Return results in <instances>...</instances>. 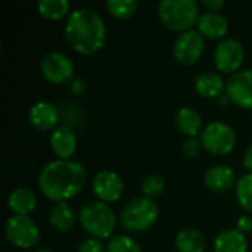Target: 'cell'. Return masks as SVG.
<instances>
[{
  "label": "cell",
  "mask_w": 252,
  "mask_h": 252,
  "mask_svg": "<svg viewBox=\"0 0 252 252\" xmlns=\"http://www.w3.org/2000/svg\"><path fill=\"white\" fill-rule=\"evenodd\" d=\"M32 252H55V251H52V250H49V248H37V250H34Z\"/></svg>",
  "instance_id": "cell-34"
},
{
  "label": "cell",
  "mask_w": 252,
  "mask_h": 252,
  "mask_svg": "<svg viewBox=\"0 0 252 252\" xmlns=\"http://www.w3.org/2000/svg\"><path fill=\"white\" fill-rule=\"evenodd\" d=\"M224 89L226 83L219 72L207 71L195 78V90L202 97H219Z\"/></svg>",
  "instance_id": "cell-19"
},
{
  "label": "cell",
  "mask_w": 252,
  "mask_h": 252,
  "mask_svg": "<svg viewBox=\"0 0 252 252\" xmlns=\"http://www.w3.org/2000/svg\"><path fill=\"white\" fill-rule=\"evenodd\" d=\"M235 190L239 205L245 211L252 213V173H247L238 179Z\"/></svg>",
  "instance_id": "cell-24"
},
{
  "label": "cell",
  "mask_w": 252,
  "mask_h": 252,
  "mask_svg": "<svg viewBox=\"0 0 252 252\" xmlns=\"http://www.w3.org/2000/svg\"><path fill=\"white\" fill-rule=\"evenodd\" d=\"M202 4L211 12H219L224 6V0H202Z\"/></svg>",
  "instance_id": "cell-31"
},
{
  "label": "cell",
  "mask_w": 252,
  "mask_h": 252,
  "mask_svg": "<svg viewBox=\"0 0 252 252\" xmlns=\"http://www.w3.org/2000/svg\"><path fill=\"white\" fill-rule=\"evenodd\" d=\"M142 192L146 198L154 199L165 190V180L159 174H151L142 182Z\"/></svg>",
  "instance_id": "cell-27"
},
{
  "label": "cell",
  "mask_w": 252,
  "mask_h": 252,
  "mask_svg": "<svg viewBox=\"0 0 252 252\" xmlns=\"http://www.w3.org/2000/svg\"><path fill=\"white\" fill-rule=\"evenodd\" d=\"M198 31L208 38H223L229 31V22L220 12L207 10L198 19Z\"/></svg>",
  "instance_id": "cell-16"
},
{
  "label": "cell",
  "mask_w": 252,
  "mask_h": 252,
  "mask_svg": "<svg viewBox=\"0 0 252 252\" xmlns=\"http://www.w3.org/2000/svg\"><path fill=\"white\" fill-rule=\"evenodd\" d=\"M226 93L232 103L252 109V68L232 74L226 81Z\"/></svg>",
  "instance_id": "cell-11"
},
{
  "label": "cell",
  "mask_w": 252,
  "mask_h": 252,
  "mask_svg": "<svg viewBox=\"0 0 252 252\" xmlns=\"http://www.w3.org/2000/svg\"><path fill=\"white\" fill-rule=\"evenodd\" d=\"M204 50H205L204 35L195 30H189L177 35V38L174 40V46H173L174 59L185 65H192L198 62Z\"/></svg>",
  "instance_id": "cell-10"
},
{
  "label": "cell",
  "mask_w": 252,
  "mask_h": 252,
  "mask_svg": "<svg viewBox=\"0 0 252 252\" xmlns=\"http://www.w3.org/2000/svg\"><path fill=\"white\" fill-rule=\"evenodd\" d=\"M105 247L103 244L99 241V239H94V238H89L86 241H83L78 248H77V252H105Z\"/></svg>",
  "instance_id": "cell-28"
},
{
  "label": "cell",
  "mask_w": 252,
  "mask_h": 252,
  "mask_svg": "<svg viewBox=\"0 0 252 252\" xmlns=\"http://www.w3.org/2000/svg\"><path fill=\"white\" fill-rule=\"evenodd\" d=\"M199 140L210 154L227 155L236 145V133L223 121H213L202 128Z\"/></svg>",
  "instance_id": "cell-6"
},
{
  "label": "cell",
  "mask_w": 252,
  "mask_h": 252,
  "mask_svg": "<svg viewBox=\"0 0 252 252\" xmlns=\"http://www.w3.org/2000/svg\"><path fill=\"white\" fill-rule=\"evenodd\" d=\"M161 22L173 31H189L201 16L199 4L195 0H161L158 4Z\"/></svg>",
  "instance_id": "cell-4"
},
{
  "label": "cell",
  "mask_w": 252,
  "mask_h": 252,
  "mask_svg": "<svg viewBox=\"0 0 252 252\" xmlns=\"http://www.w3.org/2000/svg\"><path fill=\"white\" fill-rule=\"evenodd\" d=\"M81 227L94 239H111L117 226V216L114 210L100 201L86 202L78 213Z\"/></svg>",
  "instance_id": "cell-3"
},
{
  "label": "cell",
  "mask_w": 252,
  "mask_h": 252,
  "mask_svg": "<svg viewBox=\"0 0 252 252\" xmlns=\"http://www.w3.org/2000/svg\"><path fill=\"white\" fill-rule=\"evenodd\" d=\"M50 146L58 159H69L77 149V136L68 127H56L50 134Z\"/></svg>",
  "instance_id": "cell-15"
},
{
  "label": "cell",
  "mask_w": 252,
  "mask_h": 252,
  "mask_svg": "<svg viewBox=\"0 0 252 252\" xmlns=\"http://www.w3.org/2000/svg\"><path fill=\"white\" fill-rule=\"evenodd\" d=\"M176 126L183 134L195 137L202 131V117L195 108L182 106L176 114Z\"/></svg>",
  "instance_id": "cell-21"
},
{
  "label": "cell",
  "mask_w": 252,
  "mask_h": 252,
  "mask_svg": "<svg viewBox=\"0 0 252 252\" xmlns=\"http://www.w3.org/2000/svg\"><path fill=\"white\" fill-rule=\"evenodd\" d=\"M65 37L75 52L90 55L103 46L106 40V25L96 10L80 7L68 15Z\"/></svg>",
  "instance_id": "cell-2"
},
{
  "label": "cell",
  "mask_w": 252,
  "mask_h": 252,
  "mask_svg": "<svg viewBox=\"0 0 252 252\" xmlns=\"http://www.w3.org/2000/svg\"><path fill=\"white\" fill-rule=\"evenodd\" d=\"M244 167L252 173V145L245 151V154H244Z\"/></svg>",
  "instance_id": "cell-33"
},
{
  "label": "cell",
  "mask_w": 252,
  "mask_h": 252,
  "mask_svg": "<svg viewBox=\"0 0 252 252\" xmlns=\"http://www.w3.org/2000/svg\"><path fill=\"white\" fill-rule=\"evenodd\" d=\"M245 50L239 40L227 37L223 38L214 52V63L219 71L226 74H235L241 71V66L244 63Z\"/></svg>",
  "instance_id": "cell-9"
},
{
  "label": "cell",
  "mask_w": 252,
  "mask_h": 252,
  "mask_svg": "<svg viewBox=\"0 0 252 252\" xmlns=\"http://www.w3.org/2000/svg\"><path fill=\"white\" fill-rule=\"evenodd\" d=\"M106 252H142L140 245L127 235H115L106 244Z\"/></svg>",
  "instance_id": "cell-26"
},
{
  "label": "cell",
  "mask_w": 252,
  "mask_h": 252,
  "mask_svg": "<svg viewBox=\"0 0 252 252\" xmlns=\"http://www.w3.org/2000/svg\"><path fill=\"white\" fill-rule=\"evenodd\" d=\"M201 146H202L201 140H198V139H195V137H189V139L183 143V152H185L186 157L195 158V157L199 155Z\"/></svg>",
  "instance_id": "cell-29"
},
{
  "label": "cell",
  "mask_w": 252,
  "mask_h": 252,
  "mask_svg": "<svg viewBox=\"0 0 252 252\" xmlns=\"http://www.w3.org/2000/svg\"><path fill=\"white\" fill-rule=\"evenodd\" d=\"M87 180L84 167L72 159H55L47 162L38 176L41 193L55 202H63L81 192Z\"/></svg>",
  "instance_id": "cell-1"
},
{
  "label": "cell",
  "mask_w": 252,
  "mask_h": 252,
  "mask_svg": "<svg viewBox=\"0 0 252 252\" xmlns=\"http://www.w3.org/2000/svg\"><path fill=\"white\" fill-rule=\"evenodd\" d=\"M106 9L115 18L127 19L134 15L137 9V1L136 0H108Z\"/></svg>",
  "instance_id": "cell-25"
},
{
  "label": "cell",
  "mask_w": 252,
  "mask_h": 252,
  "mask_svg": "<svg viewBox=\"0 0 252 252\" xmlns=\"http://www.w3.org/2000/svg\"><path fill=\"white\" fill-rule=\"evenodd\" d=\"M43 77L53 84H65L74 77V63L62 52H47L40 62Z\"/></svg>",
  "instance_id": "cell-8"
},
{
  "label": "cell",
  "mask_w": 252,
  "mask_h": 252,
  "mask_svg": "<svg viewBox=\"0 0 252 252\" xmlns=\"http://www.w3.org/2000/svg\"><path fill=\"white\" fill-rule=\"evenodd\" d=\"M7 205L15 216H28L37 205V195L31 188H16L7 196Z\"/></svg>",
  "instance_id": "cell-17"
},
{
  "label": "cell",
  "mask_w": 252,
  "mask_h": 252,
  "mask_svg": "<svg viewBox=\"0 0 252 252\" xmlns=\"http://www.w3.org/2000/svg\"><path fill=\"white\" fill-rule=\"evenodd\" d=\"M84 89H86V84H84V81H83L81 78H74V80H72V83H71V90H72L75 94L83 93Z\"/></svg>",
  "instance_id": "cell-32"
},
{
  "label": "cell",
  "mask_w": 252,
  "mask_h": 252,
  "mask_svg": "<svg viewBox=\"0 0 252 252\" xmlns=\"http://www.w3.org/2000/svg\"><path fill=\"white\" fill-rule=\"evenodd\" d=\"M214 252H248V241L238 229L220 232L214 239Z\"/></svg>",
  "instance_id": "cell-18"
},
{
  "label": "cell",
  "mask_w": 252,
  "mask_h": 252,
  "mask_svg": "<svg viewBox=\"0 0 252 252\" xmlns=\"http://www.w3.org/2000/svg\"><path fill=\"white\" fill-rule=\"evenodd\" d=\"M236 183L238 182L233 168L224 164L213 165L204 174V185L213 192H227Z\"/></svg>",
  "instance_id": "cell-13"
},
{
  "label": "cell",
  "mask_w": 252,
  "mask_h": 252,
  "mask_svg": "<svg viewBox=\"0 0 252 252\" xmlns=\"http://www.w3.org/2000/svg\"><path fill=\"white\" fill-rule=\"evenodd\" d=\"M123 180L112 170H102L93 179V193L94 196L105 204L115 202L123 195Z\"/></svg>",
  "instance_id": "cell-12"
},
{
  "label": "cell",
  "mask_w": 252,
  "mask_h": 252,
  "mask_svg": "<svg viewBox=\"0 0 252 252\" xmlns=\"http://www.w3.org/2000/svg\"><path fill=\"white\" fill-rule=\"evenodd\" d=\"M6 238L7 241L22 250L32 248L40 238V230L35 221L28 216H12L6 221Z\"/></svg>",
  "instance_id": "cell-7"
},
{
  "label": "cell",
  "mask_w": 252,
  "mask_h": 252,
  "mask_svg": "<svg viewBox=\"0 0 252 252\" xmlns=\"http://www.w3.org/2000/svg\"><path fill=\"white\" fill-rule=\"evenodd\" d=\"M236 229H238L241 233H244V235L250 233V232L252 230L251 217H248V216H242V217H239V219H238V223H236Z\"/></svg>",
  "instance_id": "cell-30"
},
{
  "label": "cell",
  "mask_w": 252,
  "mask_h": 252,
  "mask_svg": "<svg viewBox=\"0 0 252 252\" xmlns=\"http://www.w3.org/2000/svg\"><path fill=\"white\" fill-rule=\"evenodd\" d=\"M28 117H30L31 126L35 130L47 131V130H52L58 124L59 111L53 103H50L47 100H40L31 106Z\"/></svg>",
  "instance_id": "cell-14"
},
{
  "label": "cell",
  "mask_w": 252,
  "mask_h": 252,
  "mask_svg": "<svg viewBox=\"0 0 252 252\" xmlns=\"http://www.w3.org/2000/svg\"><path fill=\"white\" fill-rule=\"evenodd\" d=\"M176 248L179 252H204V235L196 229H183L176 236Z\"/></svg>",
  "instance_id": "cell-22"
},
{
  "label": "cell",
  "mask_w": 252,
  "mask_h": 252,
  "mask_svg": "<svg viewBox=\"0 0 252 252\" xmlns=\"http://www.w3.org/2000/svg\"><path fill=\"white\" fill-rule=\"evenodd\" d=\"M158 214L159 210L155 201L146 196H140L124 205L120 214V223L127 232L139 233L152 227L158 219Z\"/></svg>",
  "instance_id": "cell-5"
},
{
  "label": "cell",
  "mask_w": 252,
  "mask_h": 252,
  "mask_svg": "<svg viewBox=\"0 0 252 252\" xmlns=\"http://www.w3.org/2000/svg\"><path fill=\"white\" fill-rule=\"evenodd\" d=\"M49 223L55 230H58L61 233L69 232L75 223V211H74L72 205L68 204L66 201L56 202L50 210Z\"/></svg>",
  "instance_id": "cell-20"
},
{
  "label": "cell",
  "mask_w": 252,
  "mask_h": 252,
  "mask_svg": "<svg viewBox=\"0 0 252 252\" xmlns=\"http://www.w3.org/2000/svg\"><path fill=\"white\" fill-rule=\"evenodd\" d=\"M69 7L68 0H40L37 3L38 12L47 19H61L69 12Z\"/></svg>",
  "instance_id": "cell-23"
}]
</instances>
